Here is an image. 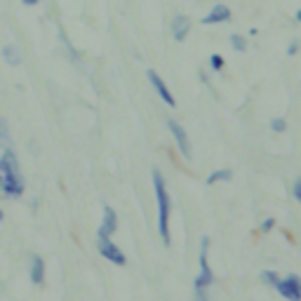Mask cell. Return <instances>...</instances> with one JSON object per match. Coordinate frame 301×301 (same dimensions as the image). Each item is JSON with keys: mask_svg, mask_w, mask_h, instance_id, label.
I'll return each mask as SVG.
<instances>
[{"mask_svg": "<svg viewBox=\"0 0 301 301\" xmlns=\"http://www.w3.org/2000/svg\"><path fill=\"white\" fill-rule=\"evenodd\" d=\"M0 191L7 198H19L24 193V177H21L17 153L12 148H5L0 156Z\"/></svg>", "mask_w": 301, "mask_h": 301, "instance_id": "obj_1", "label": "cell"}, {"mask_svg": "<svg viewBox=\"0 0 301 301\" xmlns=\"http://www.w3.org/2000/svg\"><path fill=\"white\" fill-rule=\"evenodd\" d=\"M153 188H156V198H158V228L163 235V242L170 245V193L165 186V179L160 174V170H153Z\"/></svg>", "mask_w": 301, "mask_h": 301, "instance_id": "obj_2", "label": "cell"}, {"mask_svg": "<svg viewBox=\"0 0 301 301\" xmlns=\"http://www.w3.org/2000/svg\"><path fill=\"white\" fill-rule=\"evenodd\" d=\"M207 249H210V238H203V242H200V275L195 278V301H207V287L214 282V273L207 261Z\"/></svg>", "mask_w": 301, "mask_h": 301, "instance_id": "obj_3", "label": "cell"}, {"mask_svg": "<svg viewBox=\"0 0 301 301\" xmlns=\"http://www.w3.org/2000/svg\"><path fill=\"white\" fill-rule=\"evenodd\" d=\"M96 249H99V254H102L104 259L113 261L116 266H125V264H127L123 249H120L111 238H106V235H96Z\"/></svg>", "mask_w": 301, "mask_h": 301, "instance_id": "obj_4", "label": "cell"}, {"mask_svg": "<svg viewBox=\"0 0 301 301\" xmlns=\"http://www.w3.org/2000/svg\"><path fill=\"white\" fill-rule=\"evenodd\" d=\"M278 292H280L285 299H289V301H301V282H299V278L296 275H287L285 280H278L273 285Z\"/></svg>", "mask_w": 301, "mask_h": 301, "instance_id": "obj_5", "label": "cell"}, {"mask_svg": "<svg viewBox=\"0 0 301 301\" xmlns=\"http://www.w3.org/2000/svg\"><path fill=\"white\" fill-rule=\"evenodd\" d=\"M167 127H170L172 137H174V141H177L179 150H181V156H184V158H191V141H188V134H186V130L177 123V120H172V118L167 120Z\"/></svg>", "mask_w": 301, "mask_h": 301, "instance_id": "obj_6", "label": "cell"}, {"mask_svg": "<svg viewBox=\"0 0 301 301\" xmlns=\"http://www.w3.org/2000/svg\"><path fill=\"white\" fill-rule=\"evenodd\" d=\"M116 231H118V214L111 205H106L104 207V221H102V226H99L96 235H106V238H111Z\"/></svg>", "mask_w": 301, "mask_h": 301, "instance_id": "obj_7", "label": "cell"}, {"mask_svg": "<svg viewBox=\"0 0 301 301\" xmlns=\"http://www.w3.org/2000/svg\"><path fill=\"white\" fill-rule=\"evenodd\" d=\"M148 80H150V85L156 87V92L160 94V99H163L165 104H170V106H174V104H177V102H174V96H172V92L167 89V85H165V80L153 69L148 71Z\"/></svg>", "mask_w": 301, "mask_h": 301, "instance_id": "obj_8", "label": "cell"}, {"mask_svg": "<svg viewBox=\"0 0 301 301\" xmlns=\"http://www.w3.org/2000/svg\"><path fill=\"white\" fill-rule=\"evenodd\" d=\"M188 31H191V21H188V17L177 14V17L172 19V35H174V40H179V42L186 40Z\"/></svg>", "mask_w": 301, "mask_h": 301, "instance_id": "obj_9", "label": "cell"}, {"mask_svg": "<svg viewBox=\"0 0 301 301\" xmlns=\"http://www.w3.org/2000/svg\"><path fill=\"white\" fill-rule=\"evenodd\" d=\"M31 282L33 285H42L45 282V261L38 254L31 259Z\"/></svg>", "mask_w": 301, "mask_h": 301, "instance_id": "obj_10", "label": "cell"}, {"mask_svg": "<svg viewBox=\"0 0 301 301\" xmlns=\"http://www.w3.org/2000/svg\"><path fill=\"white\" fill-rule=\"evenodd\" d=\"M228 19H231V10L226 5H217L212 12L203 19V24H219V21H228Z\"/></svg>", "mask_w": 301, "mask_h": 301, "instance_id": "obj_11", "label": "cell"}, {"mask_svg": "<svg viewBox=\"0 0 301 301\" xmlns=\"http://www.w3.org/2000/svg\"><path fill=\"white\" fill-rule=\"evenodd\" d=\"M3 59H5L10 66H19L21 64V55L14 45H5V47H3Z\"/></svg>", "mask_w": 301, "mask_h": 301, "instance_id": "obj_12", "label": "cell"}, {"mask_svg": "<svg viewBox=\"0 0 301 301\" xmlns=\"http://www.w3.org/2000/svg\"><path fill=\"white\" fill-rule=\"evenodd\" d=\"M231 177H233L231 170H217L207 177V184L212 186V184H217V181H231Z\"/></svg>", "mask_w": 301, "mask_h": 301, "instance_id": "obj_13", "label": "cell"}, {"mask_svg": "<svg viewBox=\"0 0 301 301\" xmlns=\"http://www.w3.org/2000/svg\"><path fill=\"white\" fill-rule=\"evenodd\" d=\"M0 141L10 148V141H12V137H10V127H7V120L5 118H0Z\"/></svg>", "mask_w": 301, "mask_h": 301, "instance_id": "obj_14", "label": "cell"}, {"mask_svg": "<svg viewBox=\"0 0 301 301\" xmlns=\"http://www.w3.org/2000/svg\"><path fill=\"white\" fill-rule=\"evenodd\" d=\"M231 42H233V49H238V52H242V49L247 47V42H245V38L242 35H231Z\"/></svg>", "mask_w": 301, "mask_h": 301, "instance_id": "obj_15", "label": "cell"}, {"mask_svg": "<svg viewBox=\"0 0 301 301\" xmlns=\"http://www.w3.org/2000/svg\"><path fill=\"white\" fill-rule=\"evenodd\" d=\"M224 57H221V55H212V57H210V66H212V69L214 71H221V69H224Z\"/></svg>", "mask_w": 301, "mask_h": 301, "instance_id": "obj_16", "label": "cell"}, {"mask_svg": "<svg viewBox=\"0 0 301 301\" xmlns=\"http://www.w3.org/2000/svg\"><path fill=\"white\" fill-rule=\"evenodd\" d=\"M261 280H266L268 285H275L280 278H278V273H275V271H264V273H261Z\"/></svg>", "mask_w": 301, "mask_h": 301, "instance_id": "obj_17", "label": "cell"}, {"mask_svg": "<svg viewBox=\"0 0 301 301\" xmlns=\"http://www.w3.org/2000/svg\"><path fill=\"white\" fill-rule=\"evenodd\" d=\"M271 130H273V132H285V130H287V123H285L282 118H275L273 123H271Z\"/></svg>", "mask_w": 301, "mask_h": 301, "instance_id": "obj_18", "label": "cell"}, {"mask_svg": "<svg viewBox=\"0 0 301 301\" xmlns=\"http://www.w3.org/2000/svg\"><path fill=\"white\" fill-rule=\"evenodd\" d=\"M273 226H275V219H266V221H264V224H261V231H264V233H268V231H271V228H273Z\"/></svg>", "mask_w": 301, "mask_h": 301, "instance_id": "obj_19", "label": "cell"}, {"mask_svg": "<svg viewBox=\"0 0 301 301\" xmlns=\"http://www.w3.org/2000/svg\"><path fill=\"white\" fill-rule=\"evenodd\" d=\"M296 52H299V42L294 40V42H292V45H289V47H287V55H289V57H294Z\"/></svg>", "mask_w": 301, "mask_h": 301, "instance_id": "obj_20", "label": "cell"}, {"mask_svg": "<svg viewBox=\"0 0 301 301\" xmlns=\"http://www.w3.org/2000/svg\"><path fill=\"white\" fill-rule=\"evenodd\" d=\"M292 193H294V198H296V200H301V181H299V179L294 181V191H292Z\"/></svg>", "mask_w": 301, "mask_h": 301, "instance_id": "obj_21", "label": "cell"}, {"mask_svg": "<svg viewBox=\"0 0 301 301\" xmlns=\"http://www.w3.org/2000/svg\"><path fill=\"white\" fill-rule=\"evenodd\" d=\"M21 3H24V5H26V7H33V5H38L40 0H21Z\"/></svg>", "mask_w": 301, "mask_h": 301, "instance_id": "obj_22", "label": "cell"}, {"mask_svg": "<svg viewBox=\"0 0 301 301\" xmlns=\"http://www.w3.org/2000/svg\"><path fill=\"white\" fill-rule=\"evenodd\" d=\"M0 221H3V212H0Z\"/></svg>", "mask_w": 301, "mask_h": 301, "instance_id": "obj_23", "label": "cell"}]
</instances>
